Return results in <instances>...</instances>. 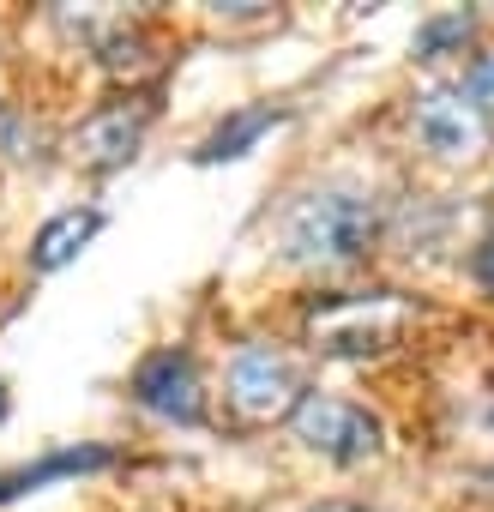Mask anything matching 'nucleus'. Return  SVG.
I'll return each instance as SVG.
<instances>
[{
	"instance_id": "1",
	"label": "nucleus",
	"mask_w": 494,
	"mask_h": 512,
	"mask_svg": "<svg viewBox=\"0 0 494 512\" xmlns=\"http://www.w3.org/2000/svg\"><path fill=\"white\" fill-rule=\"evenodd\" d=\"M374 235H380V211H374V199H362L350 187L308 193L284 217V247L302 266H350L374 247Z\"/></svg>"
},
{
	"instance_id": "2",
	"label": "nucleus",
	"mask_w": 494,
	"mask_h": 512,
	"mask_svg": "<svg viewBox=\"0 0 494 512\" xmlns=\"http://www.w3.org/2000/svg\"><path fill=\"white\" fill-rule=\"evenodd\" d=\"M308 332L326 356H380L410 332L404 296H326L308 308Z\"/></svg>"
},
{
	"instance_id": "3",
	"label": "nucleus",
	"mask_w": 494,
	"mask_h": 512,
	"mask_svg": "<svg viewBox=\"0 0 494 512\" xmlns=\"http://www.w3.org/2000/svg\"><path fill=\"white\" fill-rule=\"evenodd\" d=\"M223 398H229V410L241 422H284V416H296V404L308 392H302V374H296L290 356H278V350H241L229 362V374H223Z\"/></svg>"
},
{
	"instance_id": "4",
	"label": "nucleus",
	"mask_w": 494,
	"mask_h": 512,
	"mask_svg": "<svg viewBox=\"0 0 494 512\" xmlns=\"http://www.w3.org/2000/svg\"><path fill=\"white\" fill-rule=\"evenodd\" d=\"M290 428H296V440H302L308 452L338 458V464H362V458L380 452V422H374L368 410L344 404V398H320V392H308V398L296 404Z\"/></svg>"
},
{
	"instance_id": "5",
	"label": "nucleus",
	"mask_w": 494,
	"mask_h": 512,
	"mask_svg": "<svg viewBox=\"0 0 494 512\" xmlns=\"http://www.w3.org/2000/svg\"><path fill=\"white\" fill-rule=\"evenodd\" d=\"M133 398L169 422H199L205 416V392H199V362L187 350H157L133 368Z\"/></svg>"
},
{
	"instance_id": "6",
	"label": "nucleus",
	"mask_w": 494,
	"mask_h": 512,
	"mask_svg": "<svg viewBox=\"0 0 494 512\" xmlns=\"http://www.w3.org/2000/svg\"><path fill=\"white\" fill-rule=\"evenodd\" d=\"M416 139L434 157H476L488 145V115H476L458 91H422L416 97Z\"/></svg>"
},
{
	"instance_id": "7",
	"label": "nucleus",
	"mask_w": 494,
	"mask_h": 512,
	"mask_svg": "<svg viewBox=\"0 0 494 512\" xmlns=\"http://www.w3.org/2000/svg\"><path fill=\"white\" fill-rule=\"evenodd\" d=\"M145 127H151V103H145V97H121V103L97 109V115L79 127L73 151H79L85 169H115V163H127V157L139 151Z\"/></svg>"
},
{
	"instance_id": "8",
	"label": "nucleus",
	"mask_w": 494,
	"mask_h": 512,
	"mask_svg": "<svg viewBox=\"0 0 494 512\" xmlns=\"http://www.w3.org/2000/svg\"><path fill=\"white\" fill-rule=\"evenodd\" d=\"M272 127H284V109H272V103H247V109H235V115L217 121V133L199 145V163H235V157L254 151Z\"/></svg>"
},
{
	"instance_id": "9",
	"label": "nucleus",
	"mask_w": 494,
	"mask_h": 512,
	"mask_svg": "<svg viewBox=\"0 0 494 512\" xmlns=\"http://www.w3.org/2000/svg\"><path fill=\"white\" fill-rule=\"evenodd\" d=\"M103 464H115L109 446H67V452H49V458H37V464H19V470L0 476V500H19V494H31V488H43V482L85 476V470H103Z\"/></svg>"
},
{
	"instance_id": "10",
	"label": "nucleus",
	"mask_w": 494,
	"mask_h": 512,
	"mask_svg": "<svg viewBox=\"0 0 494 512\" xmlns=\"http://www.w3.org/2000/svg\"><path fill=\"white\" fill-rule=\"evenodd\" d=\"M97 229H103L97 211H61V217H49V223L37 229V241H31V266H37V272H61Z\"/></svg>"
},
{
	"instance_id": "11",
	"label": "nucleus",
	"mask_w": 494,
	"mask_h": 512,
	"mask_svg": "<svg viewBox=\"0 0 494 512\" xmlns=\"http://www.w3.org/2000/svg\"><path fill=\"white\" fill-rule=\"evenodd\" d=\"M470 31H476L470 13H440V19H428V25L416 31V61H434V55H446V49H464Z\"/></svg>"
},
{
	"instance_id": "12",
	"label": "nucleus",
	"mask_w": 494,
	"mask_h": 512,
	"mask_svg": "<svg viewBox=\"0 0 494 512\" xmlns=\"http://www.w3.org/2000/svg\"><path fill=\"white\" fill-rule=\"evenodd\" d=\"M458 97H464L476 115H494V49H488V55L464 73V91H458Z\"/></svg>"
},
{
	"instance_id": "13",
	"label": "nucleus",
	"mask_w": 494,
	"mask_h": 512,
	"mask_svg": "<svg viewBox=\"0 0 494 512\" xmlns=\"http://www.w3.org/2000/svg\"><path fill=\"white\" fill-rule=\"evenodd\" d=\"M476 278H482V284L494 290V235H488V241L476 247Z\"/></svg>"
},
{
	"instance_id": "14",
	"label": "nucleus",
	"mask_w": 494,
	"mask_h": 512,
	"mask_svg": "<svg viewBox=\"0 0 494 512\" xmlns=\"http://www.w3.org/2000/svg\"><path fill=\"white\" fill-rule=\"evenodd\" d=\"M314 512H374V506H356V500H326V506H314Z\"/></svg>"
},
{
	"instance_id": "15",
	"label": "nucleus",
	"mask_w": 494,
	"mask_h": 512,
	"mask_svg": "<svg viewBox=\"0 0 494 512\" xmlns=\"http://www.w3.org/2000/svg\"><path fill=\"white\" fill-rule=\"evenodd\" d=\"M0 422H7V386H0Z\"/></svg>"
}]
</instances>
